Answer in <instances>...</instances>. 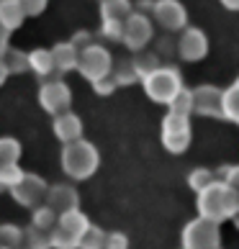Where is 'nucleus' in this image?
Listing matches in <instances>:
<instances>
[{"instance_id":"4c0bfd02","label":"nucleus","mask_w":239,"mask_h":249,"mask_svg":"<svg viewBox=\"0 0 239 249\" xmlns=\"http://www.w3.org/2000/svg\"><path fill=\"white\" fill-rule=\"evenodd\" d=\"M72 47H75L77 52H82L85 47H90V44H93V36H90V31H77L75 36H72Z\"/></svg>"},{"instance_id":"f8f14e48","label":"nucleus","mask_w":239,"mask_h":249,"mask_svg":"<svg viewBox=\"0 0 239 249\" xmlns=\"http://www.w3.org/2000/svg\"><path fill=\"white\" fill-rule=\"evenodd\" d=\"M44 206H49L54 213H64V211H72L80 206V196L72 185H52L47 188V196H44Z\"/></svg>"},{"instance_id":"b1692460","label":"nucleus","mask_w":239,"mask_h":249,"mask_svg":"<svg viewBox=\"0 0 239 249\" xmlns=\"http://www.w3.org/2000/svg\"><path fill=\"white\" fill-rule=\"evenodd\" d=\"M21 249H52V244H49V231H41V229H36V226L23 229Z\"/></svg>"},{"instance_id":"9d476101","label":"nucleus","mask_w":239,"mask_h":249,"mask_svg":"<svg viewBox=\"0 0 239 249\" xmlns=\"http://www.w3.org/2000/svg\"><path fill=\"white\" fill-rule=\"evenodd\" d=\"M193 95V113L198 116H211V118H224L221 113V90L214 85H201L190 90Z\"/></svg>"},{"instance_id":"c9c22d12","label":"nucleus","mask_w":239,"mask_h":249,"mask_svg":"<svg viewBox=\"0 0 239 249\" xmlns=\"http://www.w3.org/2000/svg\"><path fill=\"white\" fill-rule=\"evenodd\" d=\"M18 3H21L23 16H39L47 8V0H18Z\"/></svg>"},{"instance_id":"412c9836","label":"nucleus","mask_w":239,"mask_h":249,"mask_svg":"<svg viewBox=\"0 0 239 249\" xmlns=\"http://www.w3.org/2000/svg\"><path fill=\"white\" fill-rule=\"evenodd\" d=\"M31 226L41 229V231H52V229L57 226V213H54L49 206L39 203V206L31 208Z\"/></svg>"},{"instance_id":"0eeeda50","label":"nucleus","mask_w":239,"mask_h":249,"mask_svg":"<svg viewBox=\"0 0 239 249\" xmlns=\"http://www.w3.org/2000/svg\"><path fill=\"white\" fill-rule=\"evenodd\" d=\"M39 103H41V108L47 110V113L59 116V113H64V110H70L72 93H70V88L64 85L59 77L44 80V85L39 90Z\"/></svg>"},{"instance_id":"37998d69","label":"nucleus","mask_w":239,"mask_h":249,"mask_svg":"<svg viewBox=\"0 0 239 249\" xmlns=\"http://www.w3.org/2000/svg\"><path fill=\"white\" fill-rule=\"evenodd\" d=\"M237 82H239V80H237Z\"/></svg>"},{"instance_id":"5701e85b","label":"nucleus","mask_w":239,"mask_h":249,"mask_svg":"<svg viewBox=\"0 0 239 249\" xmlns=\"http://www.w3.org/2000/svg\"><path fill=\"white\" fill-rule=\"evenodd\" d=\"M100 13H103V21H124L131 13V5L129 0H103Z\"/></svg>"},{"instance_id":"a19ab883","label":"nucleus","mask_w":239,"mask_h":249,"mask_svg":"<svg viewBox=\"0 0 239 249\" xmlns=\"http://www.w3.org/2000/svg\"><path fill=\"white\" fill-rule=\"evenodd\" d=\"M0 249H8V247H3V244H0Z\"/></svg>"},{"instance_id":"6e6552de","label":"nucleus","mask_w":239,"mask_h":249,"mask_svg":"<svg viewBox=\"0 0 239 249\" xmlns=\"http://www.w3.org/2000/svg\"><path fill=\"white\" fill-rule=\"evenodd\" d=\"M11 196H13V200L18 203V206L34 208V206H39V203H44V196H47V182H44L39 175H34V172H29V175L23 172V178L11 188Z\"/></svg>"},{"instance_id":"393cba45","label":"nucleus","mask_w":239,"mask_h":249,"mask_svg":"<svg viewBox=\"0 0 239 249\" xmlns=\"http://www.w3.org/2000/svg\"><path fill=\"white\" fill-rule=\"evenodd\" d=\"M77 242H80V236H75L72 231H67V229H62V226H54L49 231L52 249H77Z\"/></svg>"},{"instance_id":"e433bc0d","label":"nucleus","mask_w":239,"mask_h":249,"mask_svg":"<svg viewBox=\"0 0 239 249\" xmlns=\"http://www.w3.org/2000/svg\"><path fill=\"white\" fill-rule=\"evenodd\" d=\"M116 88H118V85H116V82H113L111 77H100V80H95V82H93V90H95L98 95H111Z\"/></svg>"},{"instance_id":"c85d7f7f","label":"nucleus","mask_w":239,"mask_h":249,"mask_svg":"<svg viewBox=\"0 0 239 249\" xmlns=\"http://www.w3.org/2000/svg\"><path fill=\"white\" fill-rule=\"evenodd\" d=\"M170 113H180V116H190L193 113V95H190V90L185 88H180L178 90V95L170 100Z\"/></svg>"},{"instance_id":"423d86ee","label":"nucleus","mask_w":239,"mask_h":249,"mask_svg":"<svg viewBox=\"0 0 239 249\" xmlns=\"http://www.w3.org/2000/svg\"><path fill=\"white\" fill-rule=\"evenodd\" d=\"M111 54H108V49L103 47H98V44H90V47H85L82 52H77V67L80 70V75L90 80V82H95L100 77H108V72H111Z\"/></svg>"},{"instance_id":"473e14b6","label":"nucleus","mask_w":239,"mask_h":249,"mask_svg":"<svg viewBox=\"0 0 239 249\" xmlns=\"http://www.w3.org/2000/svg\"><path fill=\"white\" fill-rule=\"evenodd\" d=\"M103 249H129V236H126V234H121V231H111V234H106Z\"/></svg>"},{"instance_id":"79ce46f5","label":"nucleus","mask_w":239,"mask_h":249,"mask_svg":"<svg viewBox=\"0 0 239 249\" xmlns=\"http://www.w3.org/2000/svg\"><path fill=\"white\" fill-rule=\"evenodd\" d=\"M216 249H221V247H216Z\"/></svg>"},{"instance_id":"20e7f679","label":"nucleus","mask_w":239,"mask_h":249,"mask_svg":"<svg viewBox=\"0 0 239 249\" xmlns=\"http://www.w3.org/2000/svg\"><path fill=\"white\" fill-rule=\"evenodd\" d=\"M221 247V231L216 221L203 216L193 218L183 229V249H216Z\"/></svg>"},{"instance_id":"f704fd0d","label":"nucleus","mask_w":239,"mask_h":249,"mask_svg":"<svg viewBox=\"0 0 239 249\" xmlns=\"http://www.w3.org/2000/svg\"><path fill=\"white\" fill-rule=\"evenodd\" d=\"M221 178L229 188H232L234 193H239V164H232V167H224L221 170Z\"/></svg>"},{"instance_id":"f3484780","label":"nucleus","mask_w":239,"mask_h":249,"mask_svg":"<svg viewBox=\"0 0 239 249\" xmlns=\"http://www.w3.org/2000/svg\"><path fill=\"white\" fill-rule=\"evenodd\" d=\"M23 18L26 16H23L21 3H18V0H0V23H3L8 31L18 29Z\"/></svg>"},{"instance_id":"c756f323","label":"nucleus","mask_w":239,"mask_h":249,"mask_svg":"<svg viewBox=\"0 0 239 249\" xmlns=\"http://www.w3.org/2000/svg\"><path fill=\"white\" fill-rule=\"evenodd\" d=\"M21 178H23V170H21V164H18V162L0 164V188H8V190H11Z\"/></svg>"},{"instance_id":"f03ea898","label":"nucleus","mask_w":239,"mask_h":249,"mask_svg":"<svg viewBox=\"0 0 239 249\" xmlns=\"http://www.w3.org/2000/svg\"><path fill=\"white\" fill-rule=\"evenodd\" d=\"M98 149L88 139H75L62 146V170L72 180H88L98 170Z\"/></svg>"},{"instance_id":"a211bd4d","label":"nucleus","mask_w":239,"mask_h":249,"mask_svg":"<svg viewBox=\"0 0 239 249\" xmlns=\"http://www.w3.org/2000/svg\"><path fill=\"white\" fill-rule=\"evenodd\" d=\"M0 67L5 70V75H18V72H23L29 67V57H26L23 52L18 49H3L0 52Z\"/></svg>"},{"instance_id":"2f4dec72","label":"nucleus","mask_w":239,"mask_h":249,"mask_svg":"<svg viewBox=\"0 0 239 249\" xmlns=\"http://www.w3.org/2000/svg\"><path fill=\"white\" fill-rule=\"evenodd\" d=\"M216 178H214V172H211V170H206V167H198V170H193L190 175H188V185L193 188V190H203L206 185H208V182H214Z\"/></svg>"},{"instance_id":"4be33fe9","label":"nucleus","mask_w":239,"mask_h":249,"mask_svg":"<svg viewBox=\"0 0 239 249\" xmlns=\"http://www.w3.org/2000/svg\"><path fill=\"white\" fill-rule=\"evenodd\" d=\"M131 64H134V70H136V75H139V80L147 77L149 72H154L157 67H162V62H160L157 54H154V52H144V49L136 52V57L131 59Z\"/></svg>"},{"instance_id":"a878e982","label":"nucleus","mask_w":239,"mask_h":249,"mask_svg":"<svg viewBox=\"0 0 239 249\" xmlns=\"http://www.w3.org/2000/svg\"><path fill=\"white\" fill-rule=\"evenodd\" d=\"M111 70H113L111 80L116 82V85H131V82L139 80V75H136L131 59H121L118 64H111Z\"/></svg>"},{"instance_id":"4468645a","label":"nucleus","mask_w":239,"mask_h":249,"mask_svg":"<svg viewBox=\"0 0 239 249\" xmlns=\"http://www.w3.org/2000/svg\"><path fill=\"white\" fill-rule=\"evenodd\" d=\"M54 136H57L62 144L82 139V121H80L75 113H70V110L54 116Z\"/></svg>"},{"instance_id":"72a5a7b5","label":"nucleus","mask_w":239,"mask_h":249,"mask_svg":"<svg viewBox=\"0 0 239 249\" xmlns=\"http://www.w3.org/2000/svg\"><path fill=\"white\" fill-rule=\"evenodd\" d=\"M121 31H124V21H103V36L111 41H121Z\"/></svg>"},{"instance_id":"1a4fd4ad","label":"nucleus","mask_w":239,"mask_h":249,"mask_svg":"<svg viewBox=\"0 0 239 249\" xmlns=\"http://www.w3.org/2000/svg\"><path fill=\"white\" fill-rule=\"evenodd\" d=\"M152 39V23H149V18H147L144 13H129L124 18V31H121V41L126 44L129 49H134V52H139L144 49L147 44H149Z\"/></svg>"},{"instance_id":"aec40b11","label":"nucleus","mask_w":239,"mask_h":249,"mask_svg":"<svg viewBox=\"0 0 239 249\" xmlns=\"http://www.w3.org/2000/svg\"><path fill=\"white\" fill-rule=\"evenodd\" d=\"M29 67L44 80H47L52 72H57L54 70V62H52V52H47V49H34L29 54Z\"/></svg>"},{"instance_id":"bb28decb","label":"nucleus","mask_w":239,"mask_h":249,"mask_svg":"<svg viewBox=\"0 0 239 249\" xmlns=\"http://www.w3.org/2000/svg\"><path fill=\"white\" fill-rule=\"evenodd\" d=\"M103 242H106V231L90 224L85 231H82L80 242H77V249H103Z\"/></svg>"},{"instance_id":"f257e3e1","label":"nucleus","mask_w":239,"mask_h":249,"mask_svg":"<svg viewBox=\"0 0 239 249\" xmlns=\"http://www.w3.org/2000/svg\"><path fill=\"white\" fill-rule=\"evenodd\" d=\"M198 213L208 221H229L239 213V193H234L224 180L208 182L203 190H198Z\"/></svg>"},{"instance_id":"39448f33","label":"nucleus","mask_w":239,"mask_h":249,"mask_svg":"<svg viewBox=\"0 0 239 249\" xmlns=\"http://www.w3.org/2000/svg\"><path fill=\"white\" fill-rule=\"evenodd\" d=\"M193 131H190V121L188 116L180 113H167L162 121V144L170 154H183L190 146Z\"/></svg>"},{"instance_id":"ddd939ff","label":"nucleus","mask_w":239,"mask_h":249,"mask_svg":"<svg viewBox=\"0 0 239 249\" xmlns=\"http://www.w3.org/2000/svg\"><path fill=\"white\" fill-rule=\"evenodd\" d=\"M178 52H180V57H183V59H188V62L203 59V57H206V52H208V41H206L203 31L188 29L185 34H183L180 44H178Z\"/></svg>"},{"instance_id":"cd10ccee","label":"nucleus","mask_w":239,"mask_h":249,"mask_svg":"<svg viewBox=\"0 0 239 249\" xmlns=\"http://www.w3.org/2000/svg\"><path fill=\"white\" fill-rule=\"evenodd\" d=\"M23 242V229L16 224H3L0 226V244L8 249H21Z\"/></svg>"},{"instance_id":"ea45409f","label":"nucleus","mask_w":239,"mask_h":249,"mask_svg":"<svg viewBox=\"0 0 239 249\" xmlns=\"http://www.w3.org/2000/svg\"><path fill=\"white\" fill-rule=\"evenodd\" d=\"M5 77H8V75H5V70L0 67V85H3V82H5Z\"/></svg>"},{"instance_id":"2eb2a0df","label":"nucleus","mask_w":239,"mask_h":249,"mask_svg":"<svg viewBox=\"0 0 239 249\" xmlns=\"http://www.w3.org/2000/svg\"><path fill=\"white\" fill-rule=\"evenodd\" d=\"M52 62H54V70L59 72H70L77 67V49L72 47V44H57V47L52 49Z\"/></svg>"},{"instance_id":"58836bf2","label":"nucleus","mask_w":239,"mask_h":249,"mask_svg":"<svg viewBox=\"0 0 239 249\" xmlns=\"http://www.w3.org/2000/svg\"><path fill=\"white\" fill-rule=\"evenodd\" d=\"M226 8H232V11H239V0H221Z\"/></svg>"},{"instance_id":"7c9ffc66","label":"nucleus","mask_w":239,"mask_h":249,"mask_svg":"<svg viewBox=\"0 0 239 249\" xmlns=\"http://www.w3.org/2000/svg\"><path fill=\"white\" fill-rule=\"evenodd\" d=\"M18 157H21V144L11 136H3L0 139V164L5 162H18Z\"/></svg>"},{"instance_id":"7ed1b4c3","label":"nucleus","mask_w":239,"mask_h":249,"mask_svg":"<svg viewBox=\"0 0 239 249\" xmlns=\"http://www.w3.org/2000/svg\"><path fill=\"white\" fill-rule=\"evenodd\" d=\"M144 93L149 95L154 103H165L167 106L172 98L178 95V90L183 88V80L175 70L170 67H157L154 72H149L147 77H142Z\"/></svg>"},{"instance_id":"6ab92c4d","label":"nucleus","mask_w":239,"mask_h":249,"mask_svg":"<svg viewBox=\"0 0 239 249\" xmlns=\"http://www.w3.org/2000/svg\"><path fill=\"white\" fill-rule=\"evenodd\" d=\"M221 113H224L226 121L239 124V82L221 90Z\"/></svg>"},{"instance_id":"dca6fc26","label":"nucleus","mask_w":239,"mask_h":249,"mask_svg":"<svg viewBox=\"0 0 239 249\" xmlns=\"http://www.w3.org/2000/svg\"><path fill=\"white\" fill-rule=\"evenodd\" d=\"M57 226L67 229V231H72L75 236H82V231L90 226V221L80 208H72V211H64V213L57 216Z\"/></svg>"},{"instance_id":"9b49d317","label":"nucleus","mask_w":239,"mask_h":249,"mask_svg":"<svg viewBox=\"0 0 239 249\" xmlns=\"http://www.w3.org/2000/svg\"><path fill=\"white\" fill-rule=\"evenodd\" d=\"M152 13L160 21L162 29H167V31H175L185 26V8L178 0H160V3L152 5Z\"/></svg>"}]
</instances>
